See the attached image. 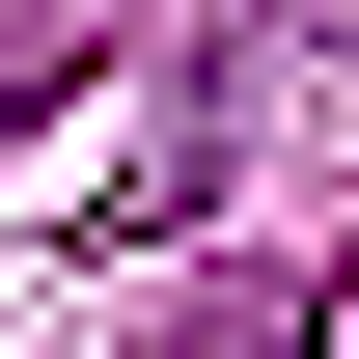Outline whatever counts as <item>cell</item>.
<instances>
[{
  "label": "cell",
  "instance_id": "1",
  "mask_svg": "<svg viewBox=\"0 0 359 359\" xmlns=\"http://www.w3.org/2000/svg\"><path fill=\"white\" fill-rule=\"evenodd\" d=\"M28 111H55V28H0V138H28Z\"/></svg>",
  "mask_w": 359,
  "mask_h": 359
}]
</instances>
